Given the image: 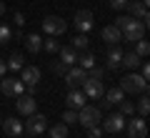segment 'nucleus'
<instances>
[{
    "instance_id": "1",
    "label": "nucleus",
    "mask_w": 150,
    "mask_h": 138,
    "mask_svg": "<svg viewBox=\"0 0 150 138\" xmlns=\"http://www.w3.org/2000/svg\"><path fill=\"white\" fill-rule=\"evenodd\" d=\"M115 28H120V35H123V40L128 43H138L145 38V23L138 20V18H130V15H120L118 20H115Z\"/></svg>"
},
{
    "instance_id": "2",
    "label": "nucleus",
    "mask_w": 150,
    "mask_h": 138,
    "mask_svg": "<svg viewBox=\"0 0 150 138\" xmlns=\"http://www.w3.org/2000/svg\"><path fill=\"white\" fill-rule=\"evenodd\" d=\"M120 90H123L125 96H140V93H148V80L138 73H128L123 80H120Z\"/></svg>"
},
{
    "instance_id": "3",
    "label": "nucleus",
    "mask_w": 150,
    "mask_h": 138,
    "mask_svg": "<svg viewBox=\"0 0 150 138\" xmlns=\"http://www.w3.org/2000/svg\"><path fill=\"white\" fill-rule=\"evenodd\" d=\"M100 121H103V111L98 106H83L80 111H78V123L85 126V128L100 126Z\"/></svg>"
},
{
    "instance_id": "4",
    "label": "nucleus",
    "mask_w": 150,
    "mask_h": 138,
    "mask_svg": "<svg viewBox=\"0 0 150 138\" xmlns=\"http://www.w3.org/2000/svg\"><path fill=\"white\" fill-rule=\"evenodd\" d=\"M48 128V118L43 116V113H30L25 121V126H23V131L28 133V136H40V133Z\"/></svg>"
},
{
    "instance_id": "5",
    "label": "nucleus",
    "mask_w": 150,
    "mask_h": 138,
    "mask_svg": "<svg viewBox=\"0 0 150 138\" xmlns=\"http://www.w3.org/2000/svg\"><path fill=\"white\" fill-rule=\"evenodd\" d=\"M43 30L55 38V35H63V33L68 30V23H65V18H60V15H45L43 18Z\"/></svg>"
},
{
    "instance_id": "6",
    "label": "nucleus",
    "mask_w": 150,
    "mask_h": 138,
    "mask_svg": "<svg viewBox=\"0 0 150 138\" xmlns=\"http://www.w3.org/2000/svg\"><path fill=\"white\" fill-rule=\"evenodd\" d=\"M23 90H25V85H23L20 78H3V80H0V93L8 96V98L23 96Z\"/></svg>"
},
{
    "instance_id": "7",
    "label": "nucleus",
    "mask_w": 150,
    "mask_h": 138,
    "mask_svg": "<svg viewBox=\"0 0 150 138\" xmlns=\"http://www.w3.org/2000/svg\"><path fill=\"white\" fill-rule=\"evenodd\" d=\"M100 128L105 133H120L125 128V116L120 111L112 113V116H108V118H103V121H100Z\"/></svg>"
},
{
    "instance_id": "8",
    "label": "nucleus",
    "mask_w": 150,
    "mask_h": 138,
    "mask_svg": "<svg viewBox=\"0 0 150 138\" xmlns=\"http://www.w3.org/2000/svg\"><path fill=\"white\" fill-rule=\"evenodd\" d=\"M63 78H65V83H68V88L73 90V88H78V85H83V83H85L88 70H83L80 65H70V68H68V73H65Z\"/></svg>"
},
{
    "instance_id": "9",
    "label": "nucleus",
    "mask_w": 150,
    "mask_h": 138,
    "mask_svg": "<svg viewBox=\"0 0 150 138\" xmlns=\"http://www.w3.org/2000/svg\"><path fill=\"white\" fill-rule=\"evenodd\" d=\"M73 23H75V30H78V33H88V30L95 28V20H93V13L90 10H78L75 18H73Z\"/></svg>"
},
{
    "instance_id": "10",
    "label": "nucleus",
    "mask_w": 150,
    "mask_h": 138,
    "mask_svg": "<svg viewBox=\"0 0 150 138\" xmlns=\"http://www.w3.org/2000/svg\"><path fill=\"white\" fill-rule=\"evenodd\" d=\"M20 80H23V85H25L28 90H35L38 80H40V68H35V65H23Z\"/></svg>"
},
{
    "instance_id": "11",
    "label": "nucleus",
    "mask_w": 150,
    "mask_h": 138,
    "mask_svg": "<svg viewBox=\"0 0 150 138\" xmlns=\"http://www.w3.org/2000/svg\"><path fill=\"white\" fill-rule=\"evenodd\" d=\"M83 93H85V98H90V101H100L103 93H105V88H103V80L85 78V83H83Z\"/></svg>"
},
{
    "instance_id": "12",
    "label": "nucleus",
    "mask_w": 150,
    "mask_h": 138,
    "mask_svg": "<svg viewBox=\"0 0 150 138\" xmlns=\"http://www.w3.org/2000/svg\"><path fill=\"white\" fill-rule=\"evenodd\" d=\"M125 128H128V138H148V126H145L143 118L125 121Z\"/></svg>"
},
{
    "instance_id": "13",
    "label": "nucleus",
    "mask_w": 150,
    "mask_h": 138,
    "mask_svg": "<svg viewBox=\"0 0 150 138\" xmlns=\"http://www.w3.org/2000/svg\"><path fill=\"white\" fill-rule=\"evenodd\" d=\"M35 108H38V101L33 96H18L15 98V111L20 116H30V113H35Z\"/></svg>"
},
{
    "instance_id": "14",
    "label": "nucleus",
    "mask_w": 150,
    "mask_h": 138,
    "mask_svg": "<svg viewBox=\"0 0 150 138\" xmlns=\"http://www.w3.org/2000/svg\"><path fill=\"white\" fill-rule=\"evenodd\" d=\"M125 10L130 13V18H138V20H143L145 25H148V5H143L140 0H128Z\"/></svg>"
},
{
    "instance_id": "15",
    "label": "nucleus",
    "mask_w": 150,
    "mask_h": 138,
    "mask_svg": "<svg viewBox=\"0 0 150 138\" xmlns=\"http://www.w3.org/2000/svg\"><path fill=\"white\" fill-rule=\"evenodd\" d=\"M3 131H5V136L8 138H18V136H23V123L20 121H15V118H3Z\"/></svg>"
},
{
    "instance_id": "16",
    "label": "nucleus",
    "mask_w": 150,
    "mask_h": 138,
    "mask_svg": "<svg viewBox=\"0 0 150 138\" xmlns=\"http://www.w3.org/2000/svg\"><path fill=\"white\" fill-rule=\"evenodd\" d=\"M85 101H88L85 93H80L78 88H73L68 96H65V103H68V108H73V111H80V108L85 106Z\"/></svg>"
},
{
    "instance_id": "17",
    "label": "nucleus",
    "mask_w": 150,
    "mask_h": 138,
    "mask_svg": "<svg viewBox=\"0 0 150 138\" xmlns=\"http://www.w3.org/2000/svg\"><path fill=\"white\" fill-rule=\"evenodd\" d=\"M100 38L108 43V45H118V43L123 40L120 28H115V25H105V28H103V33H100Z\"/></svg>"
},
{
    "instance_id": "18",
    "label": "nucleus",
    "mask_w": 150,
    "mask_h": 138,
    "mask_svg": "<svg viewBox=\"0 0 150 138\" xmlns=\"http://www.w3.org/2000/svg\"><path fill=\"white\" fill-rule=\"evenodd\" d=\"M123 65V50L115 45V48L108 50V70H118Z\"/></svg>"
},
{
    "instance_id": "19",
    "label": "nucleus",
    "mask_w": 150,
    "mask_h": 138,
    "mask_svg": "<svg viewBox=\"0 0 150 138\" xmlns=\"http://www.w3.org/2000/svg\"><path fill=\"white\" fill-rule=\"evenodd\" d=\"M23 40H25V48L30 50L33 55H35L38 50H43V38L38 35V33H30V35H25Z\"/></svg>"
},
{
    "instance_id": "20",
    "label": "nucleus",
    "mask_w": 150,
    "mask_h": 138,
    "mask_svg": "<svg viewBox=\"0 0 150 138\" xmlns=\"http://www.w3.org/2000/svg\"><path fill=\"white\" fill-rule=\"evenodd\" d=\"M143 63V58H140L135 50H130V53H123V65L120 68H128V70H135L138 65Z\"/></svg>"
},
{
    "instance_id": "21",
    "label": "nucleus",
    "mask_w": 150,
    "mask_h": 138,
    "mask_svg": "<svg viewBox=\"0 0 150 138\" xmlns=\"http://www.w3.org/2000/svg\"><path fill=\"white\" fill-rule=\"evenodd\" d=\"M58 53H60V63H65L68 68H70V65H75V63H78V50H73L70 45H68V48H60Z\"/></svg>"
},
{
    "instance_id": "22",
    "label": "nucleus",
    "mask_w": 150,
    "mask_h": 138,
    "mask_svg": "<svg viewBox=\"0 0 150 138\" xmlns=\"http://www.w3.org/2000/svg\"><path fill=\"white\" fill-rule=\"evenodd\" d=\"M88 45H90V40H88V35L85 33H78V35L70 40V48L73 50H78V53H83V50H88Z\"/></svg>"
},
{
    "instance_id": "23",
    "label": "nucleus",
    "mask_w": 150,
    "mask_h": 138,
    "mask_svg": "<svg viewBox=\"0 0 150 138\" xmlns=\"http://www.w3.org/2000/svg\"><path fill=\"white\" fill-rule=\"evenodd\" d=\"M103 96H105V101L110 103V106H118L120 101H125V93L120 90V85H118V88H110V90H105Z\"/></svg>"
},
{
    "instance_id": "24",
    "label": "nucleus",
    "mask_w": 150,
    "mask_h": 138,
    "mask_svg": "<svg viewBox=\"0 0 150 138\" xmlns=\"http://www.w3.org/2000/svg\"><path fill=\"white\" fill-rule=\"evenodd\" d=\"M5 65H8V70H13V73H15V70H23V65H25V58H23L20 53H13L10 58L5 60Z\"/></svg>"
},
{
    "instance_id": "25",
    "label": "nucleus",
    "mask_w": 150,
    "mask_h": 138,
    "mask_svg": "<svg viewBox=\"0 0 150 138\" xmlns=\"http://www.w3.org/2000/svg\"><path fill=\"white\" fill-rule=\"evenodd\" d=\"M78 63H80L83 70H90V68H95V55L88 53V50H83V55H78Z\"/></svg>"
},
{
    "instance_id": "26",
    "label": "nucleus",
    "mask_w": 150,
    "mask_h": 138,
    "mask_svg": "<svg viewBox=\"0 0 150 138\" xmlns=\"http://www.w3.org/2000/svg\"><path fill=\"white\" fill-rule=\"evenodd\" d=\"M150 98H148V93H140V101H138V113H140V118H145L148 116V111H150Z\"/></svg>"
},
{
    "instance_id": "27",
    "label": "nucleus",
    "mask_w": 150,
    "mask_h": 138,
    "mask_svg": "<svg viewBox=\"0 0 150 138\" xmlns=\"http://www.w3.org/2000/svg\"><path fill=\"white\" fill-rule=\"evenodd\" d=\"M50 138H68V126H65V123L53 126L50 128Z\"/></svg>"
},
{
    "instance_id": "28",
    "label": "nucleus",
    "mask_w": 150,
    "mask_h": 138,
    "mask_svg": "<svg viewBox=\"0 0 150 138\" xmlns=\"http://www.w3.org/2000/svg\"><path fill=\"white\" fill-rule=\"evenodd\" d=\"M13 40V30L10 25H5V23H0V45H5V43Z\"/></svg>"
},
{
    "instance_id": "29",
    "label": "nucleus",
    "mask_w": 150,
    "mask_h": 138,
    "mask_svg": "<svg viewBox=\"0 0 150 138\" xmlns=\"http://www.w3.org/2000/svg\"><path fill=\"white\" fill-rule=\"evenodd\" d=\"M43 48L48 50V53H58L60 45H58V40H55L53 35H48V38H43Z\"/></svg>"
},
{
    "instance_id": "30",
    "label": "nucleus",
    "mask_w": 150,
    "mask_h": 138,
    "mask_svg": "<svg viewBox=\"0 0 150 138\" xmlns=\"http://www.w3.org/2000/svg\"><path fill=\"white\" fill-rule=\"evenodd\" d=\"M118 106H120V113H123L125 118H128V116H133V113H135V103H133V101H120Z\"/></svg>"
},
{
    "instance_id": "31",
    "label": "nucleus",
    "mask_w": 150,
    "mask_h": 138,
    "mask_svg": "<svg viewBox=\"0 0 150 138\" xmlns=\"http://www.w3.org/2000/svg\"><path fill=\"white\" fill-rule=\"evenodd\" d=\"M135 53L140 55V58H148V53H150V45H148V40H138V45H135Z\"/></svg>"
},
{
    "instance_id": "32",
    "label": "nucleus",
    "mask_w": 150,
    "mask_h": 138,
    "mask_svg": "<svg viewBox=\"0 0 150 138\" xmlns=\"http://www.w3.org/2000/svg\"><path fill=\"white\" fill-rule=\"evenodd\" d=\"M63 123H65V126H73V123H78V111L68 108V111L63 113Z\"/></svg>"
},
{
    "instance_id": "33",
    "label": "nucleus",
    "mask_w": 150,
    "mask_h": 138,
    "mask_svg": "<svg viewBox=\"0 0 150 138\" xmlns=\"http://www.w3.org/2000/svg\"><path fill=\"white\" fill-rule=\"evenodd\" d=\"M50 70H53L55 75H65V73H68V65L60 63V60H53V63H50Z\"/></svg>"
},
{
    "instance_id": "34",
    "label": "nucleus",
    "mask_w": 150,
    "mask_h": 138,
    "mask_svg": "<svg viewBox=\"0 0 150 138\" xmlns=\"http://www.w3.org/2000/svg\"><path fill=\"white\" fill-rule=\"evenodd\" d=\"M88 78H93V80H103V78H105V70L95 65V68H90V70H88Z\"/></svg>"
},
{
    "instance_id": "35",
    "label": "nucleus",
    "mask_w": 150,
    "mask_h": 138,
    "mask_svg": "<svg viewBox=\"0 0 150 138\" xmlns=\"http://www.w3.org/2000/svg\"><path fill=\"white\" fill-rule=\"evenodd\" d=\"M103 136V128L100 126H90L88 128V138H100Z\"/></svg>"
},
{
    "instance_id": "36",
    "label": "nucleus",
    "mask_w": 150,
    "mask_h": 138,
    "mask_svg": "<svg viewBox=\"0 0 150 138\" xmlns=\"http://www.w3.org/2000/svg\"><path fill=\"white\" fill-rule=\"evenodd\" d=\"M125 5H128V0H110L112 10H125Z\"/></svg>"
},
{
    "instance_id": "37",
    "label": "nucleus",
    "mask_w": 150,
    "mask_h": 138,
    "mask_svg": "<svg viewBox=\"0 0 150 138\" xmlns=\"http://www.w3.org/2000/svg\"><path fill=\"white\" fill-rule=\"evenodd\" d=\"M13 20H15V25H18V28L25 25V15H23V13H15V18H13Z\"/></svg>"
},
{
    "instance_id": "38",
    "label": "nucleus",
    "mask_w": 150,
    "mask_h": 138,
    "mask_svg": "<svg viewBox=\"0 0 150 138\" xmlns=\"http://www.w3.org/2000/svg\"><path fill=\"white\" fill-rule=\"evenodd\" d=\"M5 70H8V65H5V60H3V58H0V80H3V78H5Z\"/></svg>"
},
{
    "instance_id": "39",
    "label": "nucleus",
    "mask_w": 150,
    "mask_h": 138,
    "mask_svg": "<svg viewBox=\"0 0 150 138\" xmlns=\"http://www.w3.org/2000/svg\"><path fill=\"white\" fill-rule=\"evenodd\" d=\"M140 75H143V78H145V80H148V78H150V65H148V63H143V73H140Z\"/></svg>"
},
{
    "instance_id": "40",
    "label": "nucleus",
    "mask_w": 150,
    "mask_h": 138,
    "mask_svg": "<svg viewBox=\"0 0 150 138\" xmlns=\"http://www.w3.org/2000/svg\"><path fill=\"white\" fill-rule=\"evenodd\" d=\"M13 38H15V40H23V38H25V33H23V30H15V35H13Z\"/></svg>"
},
{
    "instance_id": "41",
    "label": "nucleus",
    "mask_w": 150,
    "mask_h": 138,
    "mask_svg": "<svg viewBox=\"0 0 150 138\" xmlns=\"http://www.w3.org/2000/svg\"><path fill=\"white\" fill-rule=\"evenodd\" d=\"M98 108H100V111H108V108H110V103H108V101H100V106H98Z\"/></svg>"
},
{
    "instance_id": "42",
    "label": "nucleus",
    "mask_w": 150,
    "mask_h": 138,
    "mask_svg": "<svg viewBox=\"0 0 150 138\" xmlns=\"http://www.w3.org/2000/svg\"><path fill=\"white\" fill-rule=\"evenodd\" d=\"M3 13H5V3H3V0H0V15H3Z\"/></svg>"
},
{
    "instance_id": "43",
    "label": "nucleus",
    "mask_w": 150,
    "mask_h": 138,
    "mask_svg": "<svg viewBox=\"0 0 150 138\" xmlns=\"http://www.w3.org/2000/svg\"><path fill=\"white\" fill-rule=\"evenodd\" d=\"M0 123H3V116H0Z\"/></svg>"
}]
</instances>
